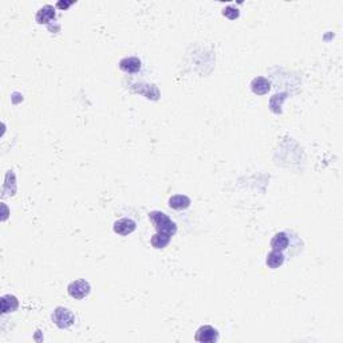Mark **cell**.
<instances>
[{"mask_svg":"<svg viewBox=\"0 0 343 343\" xmlns=\"http://www.w3.org/2000/svg\"><path fill=\"white\" fill-rule=\"evenodd\" d=\"M224 17H227L228 19H231V20H235V19H237L239 18V10L237 8H234V7H227L225 10L223 11Z\"/></svg>","mask_w":343,"mask_h":343,"instance_id":"4fadbf2b","label":"cell"},{"mask_svg":"<svg viewBox=\"0 0 343 343\" xmlns=\"http://www.w3.org/2000/svg\"><path fill=\"white\" fill-rule=\"evenodd\" d=\"M71 4H72V1H69V3L58 1V3H56V7H58V8H67V7H70Z\"/></svg>","mask_w":343,"mask_h":343,"instance_id":"5bb4252c","label":"cell"},{"mask_svg":"<svg viewBox=\"0 0 343 343\" xmlns=\"http://www.w3.org/2000/svg\"><path fill=\"white\" fill-rule=\"evenodd\" d=\"M54 19L55 8L53 6H50V4L42 7L38 11V14H36V22H38L39 24H47V23L54 20Z\"/></svg>","mask_w":343,"mask_h":343,"instance_id":"9c48e42d","label":"cell"},{"mask_svg":"<svg viewBox=\"0 0 343 343\" xmlns=\"http://www.w3.org/2000/svg\"><path fill=\"white\" fill-rule=\"evenodd\" d=\"M195 339L197 342L201 343H215L218 341V331L215 327L205 325V326H201L197 330Z\"/></svg>","mask_w":343,"mask_h":343,"instance_id":"277c9868","label":"cell"},{"mask_svg":"<svg viewBox=\"0 0 343 343\" xmlns=\"http://www.w3.org/2000/svg\"><path fill=\"white\" fill-rule=\"evenodd\" d=\"M289 244V239L286 232H279L272 237L271 240V247L273 251H279V252H283Z\"/></svg>","mask_w":343,"mask_h":343,"instance_id":"8fae6325","label":"cell"},{"mask_svg":"<svg viewBox=\"0 0 343 343\" xmlns=\"http://www.w3.org/2000/svg\"><path fill=\"white\" fill-rule=\"evenodd\" d=\"M53 322H54L56 326L59 328H69L71 327L74 323H75V316L74 314L71 312L69 308H65V307H56L53 312Z\"/></svg>","mask_w":343,"mask_h":343,"instance_id":"3957f363","label":"cell"},{"mask_svg":"<svg viewBox=\"0 0 343 343\" xmlns=\"http://www.w3.org/2000/svg\"><path fill=\"white\" fill-rule=\"evenodd\" d=\"M137 228V224L134 220H131V218H120V220H117L114 223V225H113V229H114V232L117 235H120V236H127V235L133 234L134 231H136Z\"/></svg>","mask_w":343,"mask_h":343,"instance_id":"5b68a950","label":"cell"},{"mask_svg":"<svg viewBox=\"0 0 343 343\" xmlns=\"http://www.w3.org/2000/svg\"><path fill=\"white\" fill-rule=\"evenodd\" d=\"M90 283L85 279H76L74 282H71L67 286V292L70 295L72 299L75 300H82L85 299L89 294H90Z\"/></svg>","mask_w":343,"mask_h":343,"instance_id":"7a4b0ae2","label":"cell"},{"mask_svg":"<svg viewBox=\"0 0 343 343\" xmlns=\"http://www.w3.org/2000/svg\"><path fill=\"white\" fill-rule=\"evenodd\" d=\"M120 69L127 74H134L141 70V60L137 56H127L120 60Z\"/></svg>","mask_w":343,"mask_h":343,"instance_id":"52a82bcc","label":"cell"},{"mask_svg":"<svg viewBox=\"0 0 343 343\" xmlns=\"http://www.w3.org/2000/svg\"><path fill=\"white\" fill-rule=\"evenodd\" d=\"M270 89H271V82L264 76H256L251 82V90L256 95H264L270 91Z\"/></svg>","mask_w":343,"mask_h":343,"instance_id":"8992f818","label":"cell"},{"mask_svg":"<svg viewBox=\"0 0 343 343\" xmlns=\"http://www.w3.org/2000/svg\"><path fill=\"white\" fill-rule=\"evenodd\" d=\"M189 205H191V199L185 195H175L169 199V207L175 211L186 209Z\"/></svg>","mask_w":343,"mask_h":343,"instance_id":"ba28073f","label":"cell"},{"mask_svg":"<svg viewBox=\"0 0 343 343\" xmlns=\"http://www.w3.org/2000/svg\"><path fill=\"white\" fill-rule=\"evenodd\" d=\"M284 259L286 256L283 255V252H279V251H271L267 256V260H266V264L271 270H276V268L282 267L284 263Z\"/></svg>","mask_w":343,"mask_h":343,"instance_id":"7c38bea8","label":"cell"},{"mask_svg":"<svg viewBox=\"0 0 343 343\" xmlns=\"http://www.w3.org/2000/svg\"><path fill=\"white\" fill-rule=\"evenodd\" d=\"M150 221L154 224V228L157 229V234L153 235L150 243L156 250H162L170 243L172 236L177 232V224L169 217L166 213L161 211H153L149 213Z\"/></svg>","mask_w":343,"mask_h":343,"instance_id":"6da1fadb","label":"cell"},{"mask_svg":"<svg viewBox=\"0 0 343 343\" xmlns=\"http://www.w3.org/2000/svg\"><path fill=\"white\" fill-rule=\"evenodd\" d=\"M0 305H1V312L7 314V312L17 311L19 307V302H18L17 296H14V295H4L0 299Z\"/></svg>","mask_w":343,"mask_h":343,"instance_id":"30bf717a","label":"cell"}]
</instances>
